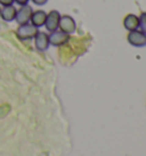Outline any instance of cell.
I'll use <instances>...</instances> for the list:
<instances>
[{"instance_id": "5b68a950", "label": "cell", "mask_w": 146, "mask_h": 156, "mask_svg": "<svg viewBox=\"0 0 146 156\" xmlns=\"http://www.w3.org/2000/svg\"><path fill=\"white\" fill-rule=\"evenodd\" d=\"M58 29L66 34H72L73 32H75V29H77L75 21L69 15H63V16H60Z\"/></svg>"}, {"instance_id": "8992f818", "label": "cell", "mask_w": 146, "mask_h": 156, "mask_svg": "<svg viewBox=\"0 0 146 156\" xmlns=\"http://www.w3.org/2000/svg\"><path fill=\"white\" fill-rule=\"evenodd\" d=\"M48 35H49V44L54 47L63 46L68 44V41L70 40V34H66L62 31H54V32H50V34Z\"/></svg>"}, {"instance_id": "8fae6325", "label": "cell", "mask_w": 146, "mask_h": 156, "mask_svg": "<svg viewBox=\"0 0 146 156\" xmlns=\"http://www.w3.org/2000/svg\"><path fill=\"white\" fill-rule=\"evenodd\" d=\"M138 21H139V26L141 27V31L146 33V13H142L141 16L138 17Z\"/></svg>"}, {"instance_id": "4fadbf2b", "label": "cell", "mask_w": 146, "mask_h": 156, "mask_svg": "<svg viewBox=\"0 0 146 156\" xmlns=\"http://www.w3.org/2000/svg\"><path fill=\"white\" fill-rule=\"evenodd\" d=\"M30 1H32L35 5H37V6H43V5L47 4L48 0H30Z\"/></svg>"}, {"instance_id": "9c48e42d", "label": "cell", "mask_w": 146, "mask_h": 156, "mask_svg": "<svg viewBox=\"0 0 146 156\" xmlns=\"http://www.w3.org/2000/svg\"><path fill=\"white\" fill-rule=\"evenodd\" d=\"M46 17H47V13L42 10V9H38V10H33V13L31 15L30 23L32 25H35V27H41L45 25L46 22Z\"/></svg>"}, {"instance_id": "6da1fadb", "label": "cell", "mask_w": 146, "mask_h": 156, "mask_svg": "<svg viewBox=\"0 0 146 156\" xmlns=\"http://www.w3.org/2000/svg\"><path fill=\"white\" fill-rule=\"evenodd\" d=\"M38 32V27L32 25L31 23H26V24H22V25L17 26V29H16V37L21 41H26V40L33 39Z\"/></svg>"}, {"instance_id": "7a4b0ae2", "label": "cell", "mask_w": 146, "mask_h": 156, "mask_svg": "<svg viewBox=\"0 0 146 156\" xmlns=\"http://www.w3.org/2000/svg\"><path fill=\"white\" fill-rule=\"evenodd\" d=\"M33 13V9L29 5H24V6H20V8L16 10V17H15V22L18 25L22 24H26L30 23L31 15Z\"/></svg>"}, {"instance_id": "5bb4252c", "label": "cell", "mask_w": 146, "mask_h": 156, "mask_svg": "<svg viewBox=\"0 0 146 156\" xmlns=\"http://www.w3.org/2000/svg\"><path fill=\"white\" fill-rule=\"evenodd\" d=\"M30 0H14V4L18 5V6H24V5H29Z\"/></svg>"}, {"instance_id": "7c38bea8", "label": "cell", "mask_w": 146, "mask_h": 156, "mask_svg": "<svg viewBox=\"0 0 146 156\" xmlns=\"http://www.w3.org/2000/svg\"><path fill=\"white\" fill-rule=\"evenodd\" d=\"M9 5H14V0H0V6H9Z\"/></svg>"}, {"instance_id": "ba28073f", "label": "cell", "mask_w": 146, "mask_h": 156, "mask_svg": "<svg viewBox=\"0 0 146 156\" xmlns=\"http://www.w3.org/2000/svg\"><path fill=\"white\" fill-rule=\"evenodd\" d=\"M16 10L17 8L14 6V5H9V6H4L0 9V18L4 21V22L10 23L15 21L16 17Z\"/></svg>"}, {"instance_id": "30bf717a", "label": "cell", "mask_w": 146, "mask_h": 156, "mask_svg": "<svg viewBox=\"0 0 146 156\" xmlns=\"http://www.w3.org/2000/svg\"><path fill=\"white\" fill-rule=\"evenodd\" d=\"M123 25L129 31L137 30L138 26H139L138 17L136 15H133V14H129V15H127L125 17V20H123Z\"/></svg>"}, {"instance_id": "3957f363", "label": "cell", "mask_w": 146, "mask_h": 156, "mask_svg": "<svg viewBox=\"0 0 146 156\" xmlns=\"http://www.w3.org/2000/svg\"><path fill=\"white\" fill-rule=\"evenodd\" d=\"M60 14L57 10H50L47 14L46 17V22H45V27L48 32H54V31L58 30V25H60Z\"/></svg>"}, {"instance_id": "9a60e30c", "label": "cell", "mask_w": 146, "mask_h": 156, "mask_svg": "<svg viewBox=\"0 0 146 156\" xmlns=\"http://www.w3.org/2000/svg\"><path fill=\"white\" fill-rule=\"evenodd\" d=\"M0 9H1V6H0Z\"/></svg>"}, {"instance_id": "52a82bcc", "label": "cell", "mask_w": 146, "mask_h": 156, "mask_svg": "<svg viewBox=\"0 0 146 156\" xmlns=\"http://www.w3.org/2000/svg\"><path fill=\"white\" fill-rule=\"evenodd\" d=\"M33 39H35V48L38 49L39 51H46L49 48V46H50V44H49V35L46 32L39 31Z\"/></svg>"}, {"instance_id": "277c9868", "label": "cell", "mask_w": 146, "mask_h": 156, "mask_svg": "<svg viewBox=\"0 0 146 156\" xmlns=\"http://www.w3.org/2000/svg\"><path fill=\"white\" fill-rule=\"evenodd\" d=\"M128 42L133 47H144L146 46V33L139 30L130 31L128 33Z\"/></svg>"}]
</instances>
